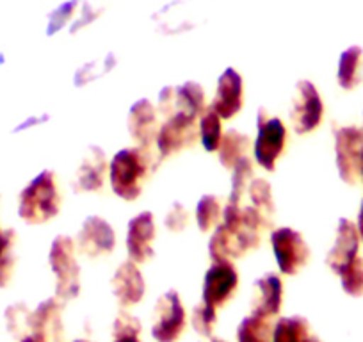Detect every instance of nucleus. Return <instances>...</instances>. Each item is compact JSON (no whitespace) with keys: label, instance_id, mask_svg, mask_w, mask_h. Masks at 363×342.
I'll return each mask as SVG.
<instances>
[{"label":"nucleus","instance_id":"f257e3e1","mask_svg":"<svg viewBox=\"0 0 363 342\" xmlns=\"http://www.w3.org/2000/svg\"><path fill=\"white\" fill-rule=\"evenodd\" d=\"M160 160L153 146L135 145L120 150L109 164V180L114 194L125 202L138 200Z\"/></svg>","mask_w":363,"mask_h":342},{"label":"nucleus","instance_id":"f03ea898","mask_svg":"<svg viewBox=\"0 0 363 342\" xmlns=\"http://www.w3.org/2000/svg\"><path fill=\"white\" fill-rule=\"evenodd\" d=\"M62 205L57 177L45 170L22 189L18 198V216L27 225H43L59 214Z\"/></svg>","mask_w":363,"mask_h":342},{"label":"nucleus","instance_id":"7ed1b4c3","mask_svg":"<svg viewBox=\"0 0 363 342\" xmlns=\"http://www.w3.org/2000/svg\"><path fill=\"white\" fill-rule=\"evenodd\" d=\"M48 264L55 275V298L75 299L80 292V266L77 263V244L72 237L57 236L48 251Z\"/></svg>","mask_w":363,"mask_h":342},{"label":"nucleus","instance_id":"20e7f679","mask_svg":"<svg viewBox=\"0 0 363 342\" xmlns=\"http://www.w3.org/2000/svg\"><path fill=\"white\" fill-rule=\"evenodd\" d=\"M289 145V131L284 120L271 116L265 107L257 114V139L253 145L255 160L265 171L277 170V162L284 157Z\"/></svg>","mask_w":363,"mask_h":342},{"label":"nucleus","instance_id":"39448f33","mask_svg":"<svg viewBox=\"0 0 363 342\" xmlns=\"http://www.w3.org/2000/svg\"><path fill=\"white\" fill-rule=\"evenodd\" d=\"M198 120L200 118L180 113V111L164 118L155 141V148L160 159H167L180 152H186L196 145L198 138H200Z\"/></svg>","mask_w":363,"mask_h":342},{"label":"nucleus","instance_id":"423d86ee","mask_svg":"<svg viewBox=\"0 0 363 342\" xmlns=\"http://www.w3.org/2000/svg\"><path fill=\"white\" fill-rule=\"evenodd\" d=\"M271 244L281 275L294 277L308 264L312 251L305 237L291 226H281L271 232Z\"/></svg>","mask_w":363,"mask_h":342},{"label":"nucleus","instance_id":"0eeeda50","mask_svg":"<svg viewBox=\"0 0 363 342\" xmlns=\"http://www.w3.org/2000/svg\"><path fill=\"white\" fill-rule=\"evenodd\" d=\"M187 326L186 307L177 291H167L157 299L153 309L152 337L157 342H177Z\"/></svg>","mask_w":363,"mask_h":342},{"label":"nucleus","instance_id":"6e6552de","mask_svg":"<svg viewBox=\"0 0 363 342\" xmlns=\"http://www.w3.org/2000/svg\"><path fill=\"white\" fill-rule=\"evenodd\" d=\"M324 120V102L315 84L303 79L296 84V95L292 100L291 121L296 134H312Z\"/></svg>","mask_w":363,"mask_h":342},{"label":"nucleus","instance_id":"1a4fd4ad","mask_svg":"<svg viewBox=\"0 0 363 342\" xmlns=\"http://www.w3.org/2000/svg\"><path fill=\"white\" fill-rule=\"evenodd\" d=\"M363 155V128L349 125L335 131V157L340 179L347 186H356L362 179L359 166Z\"/></svg>","mask_w":363,"mask_h":342},{"label":"nucleus","instance_id":"9d476101","mask_svg":"<svg viewBox=\"0 0 363 342\" xmlns=\"http://www.w3.org/2000/svg\"><path fill=\"white\" fill-rule=\"evenodd\" d=\"M239 273L232 260H212V266L205 273L203 303L216 310L228 305L239 289Z\"/></svg>","mask_w":363,"mask_h":342},{"label":"nucleus","instance_id":"9b49d317","mask_svg":"<svg viewBox=\"0 0 363 342\" xmlns=\"http://www.w3.org/2000/svg\"><path fill=\"white\" fill-rule=\"evenodd\" d=\"M77 250L89 259H100L116 248V232L113 225L100 216H87L77 233Z\"/></svg>","mask_w":363,"mask_h":342},{"label":"nucleus","instance_id":"f8f14e48","mask_svg":"<svg viewBox=\"0 0 363 342\" xmlns=\"http://www.w3.org/2000/svg\"><path fill=\"white\" fill-rule=\"evenodd\" d=\"M109 175L107 155L100 146H89L82 157V162L77 167L72 189L75 193H102L106 179Z\"/></svg>","mask_w":363,"mask_h":342},{"label":"nucleus","instance_id":"ddd939ff","mask_svg":"<svg viewBox=\"0 0 363 342\" xmlns=\"http://www.w3.org/2000/svg\"><path fill=\"white\" fill-rule=\"evenodd\" d=\"M157 237V226H155V218L150 211L141 212V214L134 216V218L128 221L127 228V253L130 257V260H134L135 264L148 263L155 255L153 250V243H155Z\"/></svg>","mask_w":363,"mask_h":342},{"label":"nucleus","instance_id":"4468645a","mask_svg":"<svg viewBox=\"0 0 363 342\" xmlns=\"http://www.w3.org/2000/svg\"><path fill=\"white\" fill-rule=\"evenodd\" d=\"M30 337L36 342H65L61 299L50 298L40 303L30 317Z\"/></svg>","mask_w":363,"mask_h":342},{"label":"nucleus","instance_id":"2eb2a0df","mask_svg":"<svg viewBox=\"0 0 363 342\" xmlns=\"http://www.w3.org/2000/svg\"><path fill=\"white\" fill-rule=\"evenodd\" d=\"M212 109L223 118L232 120L244 107V80L235 68H226L218 80Z\"/></svg>","mask_w":363,"mask_h":342},{"label":"nucleus","instance_id":"dca6fc26","mask_svg":"<svg viewBox=\"0 0 363 342\" xmlns=\"http://www.w3.org/2000/svg\"><path fill=\"white\" fill-rule=\"evenodd\" d=\"M359 243H362V237L354 223L347 218H342L337 225L333 246L328 251L326 266L335 275H340L344 267L349 266L359 255Z\"/></svg>","mask_w":363,"mask_h":342},{"label":"nucleus","instance_id":"f3484780","mask_svg":"<svg viewBox=\"0 0 363 342\" xmlns=\"http://www.w3.org/2000/svg\"><path fill=\"white\" fill-rule=\"evenodd\" d=\"M284 307V282L277 273H265L253 284L251 314L274 319Z\"/></svg>","mask_w":363,"mask_h":342},{"label":"nucleus","instance_id":"a211bd4d","mask_svg":"<svg viewBox=\"0 0 363 342\" xmlns=\"http://www.w3.org/2000/svg\"><path fill=\"white\" fill-rule=\"evenodd\" d=\"M128 134L138 146H153L159 134V111L148 99H141L130 107L127 116Z\"/></svg>","mask_w":363,"mask_h":342},{"label":"nucleus","instance_id":"6ab92c4d","mask_svg":"<svg viewBox=\"0 0 363 342\" xmlns=\"http://www.w3.org/2000/svg\"><path fill=\"white\" fill-rule=\"evenodd\" d=\"M111 287H113V294L116 296L120 307L128 309V307L138 305L145 298L146 282L138 264L128 259L121 263L114 271L113 278H111Z\"/></svg>","mask_w":363,"mask_h":342},{"label":"nucleus","instance_id":"aec40b11","mask_svg":"<svg viewBox=\"0 0 363 342\" xmlns=\"http://www.w3.org/2000/svg\"><path fill=\"white\" fill-rule=\"evenodd\" d=\"M207 96L201 84L187 80L174 88V113L191 114V116L200 118L207 111Z\"/></svg>","mask_w":363,"mask_h":342},{"label":"nucleus","instance_id":"412c9836","mask_svg":"<svg viewBox=\"0 0 363 342\" xmlns=\"http://www.w3.org/2000/svg\"><path fill=\"white\" fill-rule=\"evenodd\" d=\"M363 50L359 47H351L342 52L340 61H338L337 80L340 88L345 92H352L358 88L363 79Z\"/></svg>","mask_w":363,"mask_h":342},{"label":"nucleus","instance_id":"4be33fe9","mask_svg":"<svg viewBox=\"0 0 363 342\" xmlns=\"http://www.w3.org/2000/svg\"><path fill=\"white\" fill-rule=\"evenodd\" d=\"M251 148V139L250 136L242 134V132L235 131V128H230L223 134L221 146H219V162L221 166H225L226 170H233L237 162H239L242 157L247 155Z\"/></svg>","mask_w":363,"mask_h":342},{"label":"nucleus","instance_id":"5701e85b","mask_svg":"<svg viewBox=\"0 0 363 342\" xmlns=\"http://www.w3.org/2000/svg\"><path fill=\"white\" fill-rule=\"evenodd\" d=\"M310 323L301 316L281 317L272 330V342H313L315 335Z\"/></svg>","mask_w":363,"mask_h":342},{"label":"nucleus","instance_id":"b1692460","mask_svg":"<svg viewBox=\"0 0 363 342\" xmlns=\"http://www.w3.org/2000/svg\"><path fill=\"white\" fill-rule=\"evenodd\" d=\"M271 321L257 314L244 317L237 328V342H272L274 324Z\"/></svg>","mask_w":363,"mask_h":342},{"label":"nucleus","instance_id":"393cba45","mask_svg":"<svg viewBox=\"0 0 363 342\" xmlns=\"http://www.w3.org/2000/svg\"><path fill=\"white\" fill-rule=\"evenodd\" d=\"M198 127H200V139L203 148L211 153L218 152L223 141V134H225L223 118L208 106L207 111L198 120Z\"/></svg>","mask_w":363,"mask_h":342},{"label":"nucleus","instance_id":"a878e982","mask_svg":"<svg viewBox=\"0 0 363 342\" xmlns=\"http://www.w3.org/2000/svg\"><path fill=\"white\" fill-rule=\"evenodd\" d=\"M223 205L216 194H205L196 205V223L198 228L203 233L212 232L221 223Z\"/></svg>","mask_w":363,"mask_h":342},{"label":"nucleus","instance_id":"bb28decb","mask_svg":"<svg viewBox=\"0 0 363 342\" xmlns=\"http://www.w3.org/2000/svg\"><path fill=\"white\" fill-rule=\"evenodd\" d=\"M255 179V164L250 157H242L232 170V191H230L228 202L240 204L244 193H247L251 180Z\"/></svg>","mask_w":363,"mask_h":342},{"label":"nucleus","instance_id":"cd10ccee","mask_svg":"<svg viewBox=\"0 0 363 342\" xmlns=\"http://www.w3.org/2000/svg\"><path fill=\"white\" fill-rule=\"evenodd\" d=\"M247 194H250V205L257 209L258 212L269 219H274V200H272V189L271 184L264 179H253L250 187H247Z\"/></svg>","mask_w":363,"mask_h":342},{"label":"nucleus","instance_id":"c85d7f7f","mask_svg":"<svg viewBox=\"0 0 363 342\" xmlns=\"http://www.w3.org/2000/svg\"><path fill=\"white\" fill-rule=\"evenodd\" d=\"M30 317H33V312L23 303H15V305L8 307V310H6V324H8L9 333L18 338V341L29 337Z\"/></svg>","mask_w":363,"mask_h":342},{"label":"nucleus","instance_id":"c756f323","mask_svg":"<svg viewBox=\"0 0 363 342\" xmlns=\"http://www.w3.org/2000/svg\"><path fill=\"white\" fill-rule=\"evenodd\" d=\"M141 321L127 312H120L113 324V342H143Z\"/></svg>","mask_w":363,"mask_h":342},{"label":"nucleus","instance_id":"7c9ffc66","mask_svg":"<svg viewBox=\"0 0 363 342\" xmlns=\"http://www.w3.org/2000/svg\"><path fill=\"white\" fill-rule=\"evenodd\" d=\"M338 277H340L342 289H344L345 294L352 296V298L363 296V259L359 255L349 266L344 267V271Z\"/></svg>","mask_w":363,"mask_h":342},{"label":"nucleus","instance_id":"2f4dec72","mask_svg":"<svg viewBox=\"0 0 363 342\" xmlns=\"http://www.w3.org/2000/svg\"><path fill=\"white\" fill-rule=\"evenodd\" d=\"M218 324V310L201 302L193 310V328L201 337H211Z\"/></svg>","mask_w":363,"mask_h":342},{"label":"nucleus","instance_id":"473e14b6","mask_svg":"<svg viewBox=\"0 0 363 342\" xmlns=\"http://www.w3.org/2000/svg\"><path fill=\"white\" fill-rule=\"evenodd\" d=\"M189 218L191 214L187 212V209L182 204H178V202H174V204L171 205L169 212L166 214V218H164V225H166V228L169 230V232L178 233L182 232V230L187 228Z\"/></svg>","mask_w":363,"mask_h":342},{"label":"nucleus","instance_id":"72a5a7b5","mask_svg":"<svg viewBox=\"0 0 363 342\" xmlns=\"http://www.w3.org/2000/svg\"><path fill=\"white\" fill-rule=\"evenodd\" d=\"M356 228H358L359 237H362V243H363V202L359 205V214H358V223H356Z\"/></svg>","mask_w":363,"mask_h":342},{"label":"nucleus","instance_id":"f704fd0d","mask_svg":"<svg viewBox=\"0 0 363 342\" xmlns=\"http://www.w3.org/2000/svg\"><path fill=\"white\" fill-rule=\"evenodd\" d=\"M20 342H36V341H34V338H33V337H30V335H29V337L22 338V341H20Z\"/></svg>","mask_w":363,"mask_h":342},{"label":"nucleus","instance_id":"c9c22d12","mask_svg":"<svg viewBox=\"0 0 363 342\" xmlns=\"http://www.w3.org/2000/svg\"><path fill=\"white\" fill-rule=\"evenodd\" d=\"M359 175H362V180H363V155H362V166H359Z\"/></svg>","mask_w":363,"mask_h":342},{"label":"nucleus","instance_id":"e433bc0d","mask_svg":"<svg viewBox=\"0 0 363 342\" xmlns=\"http://www.w3.org/2000/svg\"><path fill=\"white\" fill-rule=\"evenodd\" d=\"M211 342H226V341H221V338H212Z\"/></svg>","mask_w":363,"mask_h":342},{"label":"nucleus","instance_id":"4c0bfd02","mask_svg":"<svg viewBox=\"0 0 363 342\" xmlns=\"http://www.w3.org/2000/svg\"><path fill=\"white\" fill-rule=\"evenodd\" d=\"M75 342H91V341H86V338H79V341H75Z\"/></svg>","mask_w":363,"mask_h":342},{"label":"nucleus","instance_id":"58836bf2","mask_svg":"<svg viewBox=\"0 0 363 342\" xmlns=\"http://www.w3.org/2000/svg\"><path fill=\"white\" fill-rule=\"evenodd\" d=\"M313 342H320V338H319V337H315V341H313Z\"/></svg>","mask_w":363,"mask_h":342}]
</instances>
